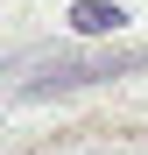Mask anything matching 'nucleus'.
Segmentation results:
<instances>
[{
	"mask_svg": "<svg viewBox=\"0 0 148 155\" xmlns=\"http://www.w3.org/2000/svg\"><path fill=\"white\" fill-rule=\"evenodd\" d=\"M127 71H148V57H99V64H57L21 85V99H49V92H78V85H106V78H127Z\"/></svg>",
	"mask_w": 148,
	"mask_h": 155,
	"instance_id": "nucleus-1",
	"label": "nucleus"
},
{
	"mask_svg": "<svg viewBox=\"0 0 148 155\" xmlns=\"http://www.w3.org/2000/svg\"><path fill=\"white\" fill-rule=\"evenodd\" d=\"M120 21H127V14H120L113 0H78V7H71V28H78V35H113Z\"/></svg>",
	"mask_w": 148,
	"mask_h": 155,
	"instance_id": "nucleus-2",
	"label": "nucleus"
}]
</instances>
